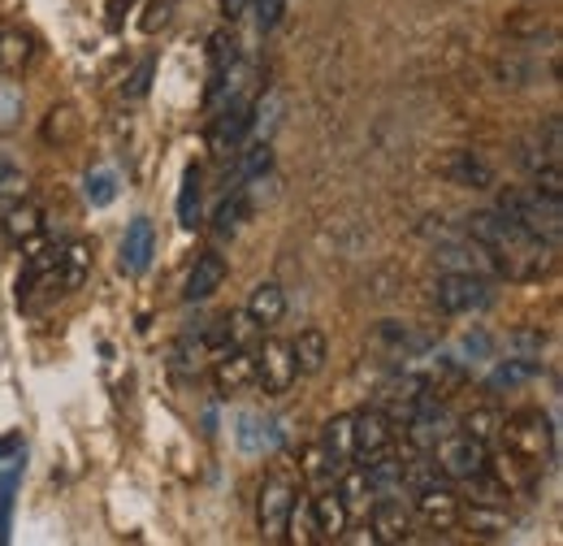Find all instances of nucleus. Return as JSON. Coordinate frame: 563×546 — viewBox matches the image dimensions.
Here are the masks:
<instances>
[{
    "mask_svg": "<svg viewBox=\"0 0 563 546\" xmlns=\"http://www.w3.org/2000/svg\"><path fill=\"white\" fill-rule=\"evenodd\" d=\"M498 434L507 443V456L520 460L525 469H542V460H551V447H555V429H551V416L542 408H520L511 412L507 421H498Z\"/></svg>",
    "mask_w": 563,
    "mask_h": 546,
    "instance_id": "obj_3",
    "label": "nucleus"
},
{
    "mask_svg": "<svg viewBox=\"0 0 563 546\" xmlns=\"http://www.w3.org/2000/svg\"><path fill=\"white\" fill-rule=\"evenodd\" d=\"M312 534L321 543H343V534H347V503H343L339 485L334 490H321L312 499Z\"/></svg>",
    "mask_w": 563,
    "mask_h": 546,
    "instance_id": "obj_16",
    "label": "nucleus"
},
{
    "mask_svg": "<svg viewBox=\"0 0 563 546\" xmlns=\"http://www.w3.org/2000/svg\"><path fill=\"white\" fill-rule=\"evenodd\" d=\"M200 208H205V192H200V170L196 165H187V174H183V192H178V221L187 226V230H196L205 217H200Z\"/></svg>",
    "mask_w": 563,
    "mask_h": 546,
    "instance_id": "obj_27",
    "label": "nucleus"
},
{
    "mask_svg": "<svg viewBox=\"0 0 563 546\" xmlns=\"http://www.w3.org/2000/svg\"><path fill=\"white\" fill-rule=\"evenodd\" d=\"M152 256H156V226L147 217H135L126 226V234H122V261L118 265H122L126 277H140L152 265Z\"/></svg>",
    "mask_w": 563,
    "mask_h": 546,
    "instance_id": "obj_14",
    "label": "nucleus"
},
{
    "mask_svg": "<svg viewBox=\"0 0 563 546\" xmlns=\"http://www.w3.org/2000/svg\"><path fill=\"white\" fill-rule=\"evenodd\" d=\"M321 456H325V469L330 473H343V469H352L355 460V443H352V412H343V416H334L330 425H325V434H321Z\"/></svg>",
    "mask_w": 563,
    "mask_h": 546,
    "instance_id": "obj_17",
    "label": "nucleus"
},
{
    "mask_svg": "<svg viewBox=\"0 0 563 546\" xmlns=\"http://www.w3.org/2000/svg\"><path fill=\"white\" fill-rule=\"evenodd\" d=\"M295 507H299V478L286 473V469H274L261 481V494H256V525H261L265 543L286 538V521H290Z\"/></svg>",
    "mask_w": 563,
    "mask_h": 546,
    "instance_id": "obj_5",
    "label": "nucleus"
},
{
    "mask_svg": "<svg viewBox=\"0 0 563 546\" xmlns=\"http://www.w3.org/2000/svg\"><path fill=\"white\" fill-rule=\"evenodd\" d=\"M486 351H490V339H486V335H477V339L468 335V339H464V356H473V360H486ZM464 356H460V364H464Z\"/></svg>",
    "mask_w": 563,
    "mask_h": 546,
    "instance_id": "obj_37",
    "label": "nucleus"
},
{
    "mask_svg": "<svg viewBox=\"0 0 563 546\" xmlns=\"http://www.w3.org/2000/svg\"><path fill=\"white\" fill-rule=\"evenodd\" d=\"M429 299H433V308H438V313H446V317H468V313L490 308L494 286H490V277H486V273L451 270L433 282Z\"/></svg>",
    "mask_w": 563,
    "mask_h": 546,
    "instance_id": "obj_4",
    "label": "nucleus"
},
{
    "mask_svg": "<svg viewBox=\"0 0 563 546\" xmlns=\"http://www.w3.org/2000/svg\"><path fill=\"white\" fill-rule=\"evenodd\" d=\"M26 62H31V40L22 31H4L0 35V66L9 69V74H18Z\"/></svg>",
    "mask_w": 563,
    "mask_h": 546,
    "instance_id": "obj_30",
    "label": "nucleus"
},
{
    "mask_svg": "<svg viewBox=\"0 0 563 546\" xmlns=\"http://www.w3.org/2000/svg\"><path fill=\"white\" fill-rule=\"evenodd\" d=\"M438 469L451 481H477L486 469H490V443L473 438V434H446L438 447Z\"/></svg>",
    "mask_w": 563,
    "mask_h": 546,
    "instance_id": "obj_6",
    "label": "nucleus"
},
{
    "mask_svg": "<svg viewBox=\"0 0 563 546\" xmlns=\"http://www.w3.org/2000/svg\"><path fill=\"white\" fill-rule=\"evenodd\" d=\"M252 131V105L247 100H230L209 127V148L217 156H230V148H239L243 135Z\"/></svg>",
    "mask_w": 563,
    "mask_h": 546,
    "instance_id": "obj_12",
    "label": "nucleus"
},
{
    "mask_svg": "<svg viewBox=\"0 0 563 546\" xmlns=\"http://www.w3.org/2000/svg\"><path fill=\"white\" fill-rule=\"evenodd\" d=\"M169 4H174V0H152V4H147V18L140 22L143 31H156V26L169 18Z\"/></svg>",
    "mask_w": 563,
    "mask_h": 546,
    "instance_id": "obj_36",
    "label": "nucleus"
},
{
    "mask_svg": "<svg viewBox=\"0 0 563 546\" xmlns=\"http://www.w3.org/2000/svg\"><path fill=\"white\" fill-rule=\"evenodd\" d=\"M446 434H451V416L438 408V400L421 395L412 416H408V443H412L417 451H433Z\"/></svg>",
    "mask_w": 563,
    "mask_h": 546,
    "instance_id": "obj_11",
    "label": "nucleus"
},
{
    "mask_svg": "<svg viewBox=\"0 0 563 546\" xmlns=\"http://www.w3.org/2000/svg\"><path fill=\"white\" fill-rule=\"evenodd\" d=\"M274 170V143L261 139L252 148L239 152V165H234V183H265V174Z\"/></svg>",
    "mask_w": 563,
    "mask_h": 546,
    "instance_id": "obj_25",
    "label": "nucleus"
},
{
    "mask_svg": "<svg viewBox=\"0 0 563 546\" xmlns=\"http://www.w3.org/2000/svg\"><path fill=\"white\" fill-rule=\"evenodd\" d=\"M295 378H299V369H295L290 342L265 339V347L256 351V386H261L269 400H278V395H286V391L295 386Z\"/></svg>",
    "mask_w": 563,
    "mask_h": 546,
    "instance_id": "obj_8",
    "label": "nucleus"
},
{
    "mask_svg": "<svg viewBox=\"0 0 563 546\" xmlns=\"http://www.w3.org/2000/svg\"><path fill=\"white\" fill-rule=\"evenodd\" d=\"M464 230H468V239L473 243H482L486 252H490L494 261V273H507V277H542V273L555 265V248L551 243H542V239H533L529 230H520L511 217H503L498 208H486V212H473L468 221H464Z\"/></svg>",
    "mask_w": 563,
    "mask_h": 546,
    "instance_id": "obj_1",
    "label": "nucleus"
},
{
    "mask_svg": "<svg viewBox=\"0 0 563 546\" xmlns=\"http://www.w3.org/2000/svg\"><path fill=\"white\" fill-rule=\"evenodd\" d=\"M498 212H503V217H511V221H516L520 230H529L533 239H542V243L560 248L563 200L542 196L538 187H533V192H529V187H507V192L498 196Z\"/></svg>",
    "mask_w": 563,
    "mask_h": 546,
    "instance_id": "obj_2",
    "label": "nucleus"
},
{
    "mask_svg": "<svg viewBox=\"0 0 563 546\" xmlns=\"http://www.w3.org/2000/svg\"><path fill=\"white\" fill-rule=\"evenodd\" d=\"M225 273H230V265H225V256H221V252H200V256H196V265H191V273H187L183 299H187V304H205V299H212V295L221 291Z\"/></svg>",
    "mask_w": 563,
    "mask_h": 546,
    "instance_id": "obj_15",
    "label": "nucleus"
},
{
    "mask_svg": "<svg viewBox=\"0 0 563 546\" xmlns=\"http://www.w3.org/2000/svg\"><path fill=\"white\" fill-rule=\"evenodd\" d=\"M352 443H355V460H377L390 451L395 443V425L382 408H360L352 412Z\"/></svg>",
    "mask_w": 563,
    "mask_h": 546,
    "instance_id": "obj_10",
    "label": "nucleus"
},
{
    "mask_svg": "<svg viewBox=\"0 0 563 546\" xmlns=\"http://www.w3.org/2000/svg\"><path fill=\"white\" fill-rule=\"evenodd\" d=\"M113 196H118V174L113 170H96V174H87V200L96 208L113 205Z\"/></svg>",
    "mask_w": 563,
    "mask_h": 546,
    "instance_id": "obj_32",
    "label": "nucleus"
},
{
    "mask_svg": "<svg viewBox=\"0 0 563 546\" xmlns=\"http://www.w3.org/2000/svg\"><path fill=\"white\" fill-rule=\"evenodd\" d=\"M234 40L230 35H212L209 40V87H205V100H217L225 87H230V74H234Z\"/></svg>",
    "mask_w": 563,
    "mask_h": 546,
    "instance_id": "obj_20",
    "label": "nucleus"
},
{
    "mask_svg": "<svg viewBox=\"0 0 563 546\" xmlns=\"http://www.w3.org/2000/svg\"><path fill=\"white\" fill-rule=\"evenodd\" d=\"M239 443H243L247 451H265V447H274V443H278V434H274V421H265V416L247 412V416L239 421Z\"/></svg>",
    "mask_w": 563,
    "mask_h": 546,
    "instance_id": "obj_28",
    "label": "nucleus"
},
{
    "mask_svg": "<svg viewBox=\"0 0 563 546\" xmlns=\"http://www.w3.org/2000/svg\"><path fill=\"white\" fill-rule=\"evenodd\" d=\"M87 270H91V248H87V243H70V248L57 256V265H53V277H57V286H62V295L78 291V286L87 282Z\"/></svg>",
    "mask_w": 563,
    "mask_h": 546,
    "instance_id": "obj_22",
    "label": "nucleus"
},
{
    "mask_svg": "<svg viewBox=\"0 0 563 546\" xmlns=\"http://www.w3.org/2000/svg\"><path fill=\"white\" fill-rule=\"evenodd\" d=\"M152 69H156V62H152V57H143L140 69H135V74L122 83V96H131V100H143V96H147V87H152Z\"/></svg>",
    "mask_w": 563,
    "mask_h": 546,
    "instance_id": "obj_35",
    "label": "nucleus"
},
{
    "mask_svg": "<svg viewBox=\"0 0 563 546\" xmlns=\"http://www.w3.org/2000/svg\"><path fill=\"white\" fill-rule=\"evenodd\" d=\"M0 178H4V170H0Z\"/></svg>",
    "mask_w": 563,
    "mask_h": 546,
    "instance_id": "obj_39",
    "label": "nucleus"
},
{
    "mask_svg": "<svg viewBox=\"0 0 563 546\" xmlns=\"http://www.w3.org/2000/svg\"><path fill=\"white\" fill-rule=\"evenodd\" d=\"M498 503H477L473 512H468V525L482 534V538H498L503 529H507V512H490Z\"/></svg>",
    "mask_w": 563,
    "mask_h": 546,
    "instance_id": "obj_31",
    "label": "nucleus"
},
{
    "mask_svg": "<svg viewBox=\"0 0 563 546\" xmlns=\"http://www.w3.org/2000/svg\"><path fill=\"white\" fill-rule=\"evenodd\" d=\"M417 516H421L424 529H433V534H451L460 521H464V503H460V494L451 490V485H438V481H424L421 490H417Z\"/></svg>",
    "mask_w": 563,
    "mask_h": 546,
    "instance_id": "obj_7",
    "label": "nucleus"
},
{
    "mask_svg": "<svg viewBox=\"0 0 563 546\" xmlns=\"http://www.w3.org/2000/svg\"><path fill=\"white\" fill-rule=\"evenodd\" d=\"M221 13L234 22V18H243V13H252V0H221Z\"/></svg>",
    "mask_w": 563,
    "mask_h": 546,
    "instance_id": "obj_38",
    "label": "nucleus"
},
{
    "mask_svg": "<svg viewBox=\"0 0 563 546\" xmlns=\"http://www.w3.org/2000/svg\"><path fill=\"white\" fill-rule=\"evenodd\" d=\"M290 356H295L299 378H317V373L325 369V360H330V339H325V330H317V326L299 330V335L290 339Z\"/></svg>",
    "mask_w": 563,
    "mask_h": 546,
    "instance_id": "obj_18",
    "label": "nucleus"
},
{
    "mask_svg": "<svg viewBox=\"0 0 563 546\" xmlns=\"http://www.w3.org/2000/svg\"><path fill=\"white\" fill-rule=\"evenodd\" d=\"M4 234H9V243H22V248L40 243V234H44V212L35 205H13L4 212Z\"/></svg>",
    "mask_w": 563,
    "mask_h": 546,
    "instance_id": "obj_24",
    "label": "nucleus"
},
{
    "mask_svg": "<svg viewBox=\"0 0 563 546\" xmlns=\"http://www.w3.org/2000/svg\"><path fill=\"white\" fill-rule=\"evenodd\" d=\"M377 339L390 342L399 356H417V351H424V347H429V339H424V335H417L412 326H399V321H382Z\"/></svg>",
    "mask_w": 563,
    "mask_h": 546,
    "instance_id": "obj_29",
    "label": "nucleus"
},
{
    "mask_svg": "<svg viewBox=\"0 0 563 546\" xmlns=\"http://www.w3.org/2000/svg\"><path fill=\"white\" fill-rule=\"evenodd\" d=\"M542 373V360L538 356H511V360H498L490 373V391H516L525 382H533Z\"/></svg>",
    "mask_w": 563,
    "mask_h": 546,
    "instance_id": "obj_23",
    "label": "nucleus"
},
{
    "mask_svg": "<svg viewBox=\"0 0 563 546\" xmlns=\"http://www.w3.org/2000/svg\"><path fill=\"white\" fill-rule=\"evenodd\" d=\"M373 538L377 543H408L412 538V507L395 494H382L373 503Z\"/></svg>",
    "mask_w": 563,
    "mask_h": 546,
    "instance_id": "obj_13",
    "label": "nucleus"
},
{
    "mask_svg": "<svg viewBox=\"0 0 563 546\" xmlns=\"http://www.w3.org/2000/svg\"><path fill=\"white\" fill-rule=\"evenodd\" d=\"M286 4H290V0H252V13H256V31H261V35H269V31L278 26L282 13H286Z\"/></svg>",
    "mask_w": 563,
    "mask_h": 546,
    "instance_id": "obj_34",
    "label": "nucleus"
},
{
    "mask_svg": "<svg viewBox=\"0 0 563 546\" xmlns=\"http://www.w3.org/2000/svg\"><path fill=\"white\" fill-rule=\"evenodd\" d=\"M247 386H256V351L247 347H225L217 360H212V391L221 400H239Z\"/></svg>",
    "mask_w": 563,
    "mask_h": 546,
    "instance_id": "obj_9",
    "label": "nucleus"
},
{
    "mask_svg": "<svg viewBox=\"0 0 563 546\" xmlns=\"http://www.w3.org/2000/svg\"><path fill=\"white\" fill-rule=\"evenodd\" d=\"M282 317H286V291L278 282H256L252 295H247V321L269 330V326H278Z\"/></svg>",
    "mask_w": 563,
    "mask_h": 546,
    "instance_id": "obj_19",
    "label": "nucleus"
},
{
    "mask_svg": "<svg viewBox=\"0 0 563 546\" xmlns=\"http://www.w3.org/2000/svg\"><path fill=\"white\" fill-rule=\"evenodd\" d=\"M247 212H252V205H247V192L243 187H234V192H225V200L212 208V230L217 234H234L243 221H247Z\"/></svg>",
    "mask_w": 563,
    "mask_h": 546,
    "instance_id": "obj_26",
    "label": "nucleus"
},
{
    "mask_svg": "<svg viewBox=\"0 0 563 546\" xmlns=\"http://www.w3.org/2000/svg\"><path fill=\"white\" fill-rule=\"evenodd\" d=\"M498 421H503V416H498L494 408H473L464 421H460V429L473 434V438H482V443H490L494 434H498Z\"/></svg>",
    "mask_w": 563,
    "mask_h": 546,
    "instance_id": "obj_33",
    "label": "nucleus"
},
{
    "mask_svg": "<svg viewBox=\"0 0 563 546\" xmlns=\"http://www.w3.org/2000/svg\"><path fill=\"white\" fill-rule=\"evenodd\" d=\"M446 178L460 183V187H494V165L482 152H455L451 165H446Z\"/></svg>",
    "mask_w": 563,
    "mask_h": 546,
    "instance_id": "obj_21",
    "label": "nucleus"
}]
</instances>
